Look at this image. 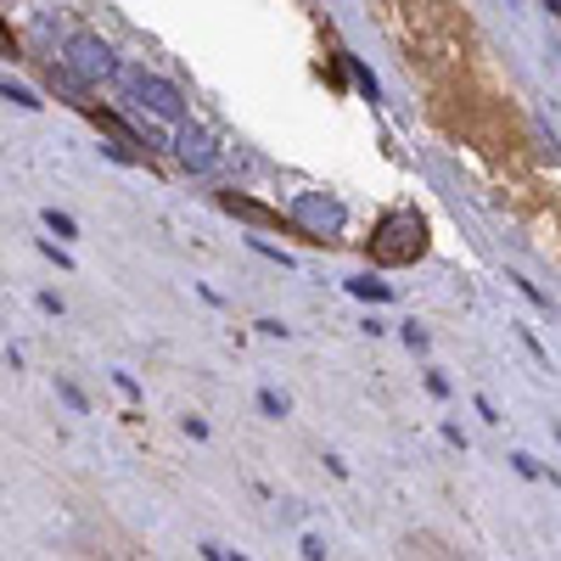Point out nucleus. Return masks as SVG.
Here are the masks:
<instances>
[{
  "mask_svg": "<svg viewBox=\"0 0 561 561\" xmlns=\"http://www.w3.org/2000/svg\"><path fill=\"white\" fill-rule=\"evenodd\" d=\"M219 203H225L230 214H242V219H253V225H281V214H276V208H264V203H253V196H242V191H225Z\"/></svg>",
  "mask_w": 561,
  "mask_h": 561,
  "instance_id": "obj_6",
  "label": "nucleus"
},
{
  "mask_svg": "<svg viewBox=\"0 0 561 561\" xmlns=\"http://www.w3.org/2000/svg\"><path fill=\"white\" fill-rule=\"evenodd\" d=\"M343 62H348V74H354V85H359V95H366V102L377 107V102H382V85H377V74H371V68H366V62H359V56H343Z\"/></svg>",
  "mask_w": 561,
  "mask_h": 561,
  "instance_id": "obj_9",
  "label": "nucleus"
},
{
  "mask_svg": "<svg viewBox=\"0 0 561 561\" xmlns=\"http://www.w3.org/2000/svg\"><path fill=\"white\" fill-rule=\"evenodd\" d=\"M62 68H68L79 85H102V79H118V56L102 35H68L62 46Z\"/></svg>",
  "mask_w": 561,
  "mask_h": 561,
  "instance_id": "obj_4",
  "label": "nucleus"
},
{
  "mask_svg": "<svg viewBox=\"0 0 561 561\" xmlns=\"http://www.w3.org/2000/svg\"><path fill=\"white\" fill-rule=\"evenodd\" d=\"M517 337H522V348H527V354H534V359H539V366L550 371V354H545V343H539L534 332H527V326H522V332H517Z\"/></svg>",
  "mask_w": 561,
  "mask_h": 561,
  "instance_id": "obj_17",
  "label": "nucleus"
},
{
  "mask_svg": "<svg viewBox=\"0 0 561 561\" xmlns=\"http://www.w3.org/2000/svg\"><path fill=\"white\" fill-rule=\"evenodd\" d=\"M0 95H7V102H17V107H28V113H35V107H46L35 90H28V85H12V79H0Z\"/></svg>",
  "mask_w": 561,
  "mask_h": 561,
  "instance_id": "obj_11",
  "label": "nucleus"
},
{
  "mask_svg": "<svg viewBox=\"0 0 561 561\" xmlns=\"http://www.w3.org/2000/svg\"><path fill=\"white\" fill-rule=\"evenodd\" d=\"M472 410H477L483 421H500V410H494V399H488V393H477V399H472Z\"/></svg>",
  "mask_w": 561,
  "mask_h": 561,
  "instance_id": "obj_21",
  "label": "nucleus"
},
{
  "mask_svg": "<svg viewBox=\"0 0 561 561\" xmlns=\"http://www.w3.org/2000/svg\"><path fill=\"white\" fill-rule=\"evenodd\" d=\"M0 51H12V35H7V28H0Z\"/></svg>",
  "mask_w": 561,
  "mask_h": 561,
  "instance_id": "obj_23",
  "label": "nucleus"
},
{
  "mask_svg": "<svg viewBox=\"0 0 561 561\" xmlns=\"http://www.w3.org/2000/svg\"><path fill=\"white\" fill-rule=\"evenodd\" d=\"M348 292H354V298H366V304H393V286L377 281V276H354Z\"/></svg>",
  "mask_w": 561,
  "mask_h": 561,
  "instance_id": "obj_8",
  "label": "nucleus"
},
{
  "mask_svg": "<svg viewBox=\"0 0 561 561\" xmlns=\"http://www.w3.org/2000/svg\"><path fill=\"white\" fill-rule=\"evenodd\" d=\"M556 438H561V426H556Z\"/></svg>",
  "mask_w": 561,
  "mask_h": 561,
  "instance_id": "obj_26",
  "label": "nucleus"
},
{
  "mask_svg": "<svg viewBox=\"0 0 561 561\" xmlns=\"http://www.w3.org/2000/svg\"><path fill=\"white\" fill-rule=\"evenodd\" d=\"M180 426H186V433H191V438H196V444H203V438H208V421H203V416H186V421H180Z\"/></svg>",
  "mask_w": 561,
  "mask_h": 561,
  "instance_id": "obj_20",
  "label": "nucleus"
},
{
  "mask_svg": "<svg viewBox=\"0 0 561 561\" xmlns=\"http://www.w3.org/2000/svg\"><path fill=\"white\" fill-rule=\"evenodd\" d=\"M506 281H511V286H517V292H522V298L534 304V309H550V298H545V292H539L534 281H522V276H506Z\"/></svg>",
  "mask_w": 561,
  "mask_h": 561,
  "instance_id": "obj_14",
  "label": "nucleus"
},
{
  "mask_svg": "<svg viewBox=\"0 0 561 561\" xmlns=\"http://www.w3.org/2000/svg\"><path fill=\"white\" fill-rule=\"evenodd\" d=\"M118 85H124V95H129L136 107H146V113H157V118H169L175 129L186 124V95H180V85L157 79V74H146V68H118Z\"/></svg>",
  "mask_w": 561,
  "mask_h": 561,
  "instance_id": "obj_3",
  "label": "nucleus"
},
{
  "mask_svg": "<svg viewBox=\"0 0 561 561\" xmlns=\"http://www.w3.org/2000/svg\"><path fill=\"white\" fill-rule=\"evenodd\" d=\"M175 157L186 163V175H214V169H219V141L208 136L203 124L186 118V124L175 129Z\"/></svg>",
  "mask_w": 561,
  "mask_h": 561,
  "instance_id": "obj_5",
  "label": "nucleus"
},
{
  "mask_svg": "<svg viewBox=\"0 0 561 561\" xmlns=\"http://www.w3.org/2000/svg\"><path fill=\"white\" fill-rule=\"evenodd\" d=\"M511 467H517L522 477H550V483H556V472H550V467H539V460H534V455H522V449L511 455Z\"/></svg>",
  "mask_w": 561,
  "mask_h": 561,
  "instance_id": "obj_13",
  "label": "nucleus"
},
{
  "mask_svg": "<svg viewBox=\"0 0 561 561\" xmlns=\"http://www.w3.org/2000/svg\"><path fill=\"white\" fill-rule=\"evenodd\" d=\"M298 550H304V561H326V539H320V534H304Z\"/></svg>",
  "mask_w": 561,
  "mask_h": 561,
  "instance_id": "obj_18",
  "label": "nucleus"
},
{
  "mask_svg": "<svg viewBox=\"0 0 561 561\" xmlns=\"http://www.w3.org/2000/svg\"><path fill=\"white\" fill-rule=\"evenodd\" d=\"M545 12H556V17H561V0H545Z\"/></svg>",
  "mask_w": 561,
  "mask_h": 561,
  "instance_id": "obj_24",
  "label": "nucleus"
},
{
  "mask_svg": "<svg viewBox=\"0 0 561 561\" xmlns=\"http://www.w3.org/2000/svg\"><path fill=\"white\" fill-rule=\"evenodd\" d=\"M56 393H62V399H68L74 410H90V399H85V393H79L74 382H56Z\"/></svg>",
  "mask_w": 561,
  "mask_h": 561,
  "instance_id": "obj_19",
  "label": "nucleus"
},
{
  "mask_svg": "<svg viewBox=\"0 0 561 561\" xmlns=\"http://www.w3.org/2000/svg\"><path fill=\"white\" fill-rule=\"evenodd\" d=\"M225 561H247V556H230V550H225Z\"/></svg>",
  "mask_w": 561,
  "mask_h": 561,
  "instance_id": "obj_25",
  "label": "nucleus"
},
{
  "mask_svg": "<svg viewBox=\"0 0 561 561\" xmlns=\"http://www.w3.org/2000/svg\"><path fill=\"white\" fill-rule=\"evenodd\" d=\"M253 405H258V416H270V421H286V410H292V405H286V393H276V387H258V393H253Z\"/></svg>",
  "mask_w": 561,
  "mask_h": 561,
  "instance_id": "obj_10",
  "label": "nucleus"
},
{
  "mask_svg": "<svg viewBox=\"0 0 561 561\" xmlns=\"http://www.w3.org/2000/svg\"><path fill=\"white\" fill-rule=\"evenodd\" d=\"M286 219L298 225L309 242H337L343 230H348V208L337 203L332 191H298V196L286 203Z\"/></svg>",
  "mask_w": 561,
  "mask_h": 561,
  "instance_id": "obj_2",
  "label": "nucleus"
},
{
  "mask_svg": "<svg viewBox=\"0 0 561 561\" xmlns=\"http://www.w3.org/2000/svg\"><path fill=\"white\" fill-rule=\"evenodd\" d=\"M46 230H56L62 242H74V237H79V225H74V214H62V208H46Z\"/></svg>",
  "mask_w": 561,
  "mask_h": 561,
  "instance_id": "obj_12",
  "label": "nucleus"
},
{
  "mask_svg": "<svg viewBox=\"0 0 561 561\" xmlns=\"http://www.w3.org/2000/svg\"><path fill=\"white\" fill-rule=\"evenodd\" d=\"M426 387H433L438 399H449V377H438V371H426Z\"/></svg>",
  "mask_w": 561,
  "mask_h": 561,
  "instance_id": "obj_22",
  "label": "nucleus"
},
{
  "mask_svg": "<svg viewBox=\"0 0 561 561\" xmlns=\"http://www.w3.org/2000/svg\"><path fill=\"white\" fill-rule=\"evenodd\" d=\"M426 253V219L416 208H393L371 230V258L377 264H416Z\"/></svg>",
  "mask_w": 561,
  "mask_h": 561,
  "instance_id": "obj_1",
  "label": "nucleus"
},
{
  "mask_svg": "<svg viewBox=\"0 0 561 561\" xmlns=\"http://www.w3.org/2000/svg\"><path fill=\"white\" fill-rule=\"evenodd\" d=\"M399 337H405V348H416V354H426V332H421V326H416V320H405V326H399Z\"/></svg>",
  "mask_w": 561,
  "mask_h": 561,
  "instance_id": "obj_16",
  "label": "nucleus"
},
{
  "mask_svg": "<svg viewBox=\"0 0 561 561\" xmlns=\"http://www.w3.org/2000/svg\"><path fill=\"white\" fill-rule=\"evenodd\" d=\"M51 90H56V95H68L74 107H90V102H85V95H90V85H79L68 68H62V62H51Z\"/></svg>",
  "mask_w": 561,
  "mask_h": 561,
  "instance_id": "obj_7",
  "label": "nucleus"
},
{
  "mask_svg": "<svg viewBox=\"0 0 561 561\" xmlns=\"http://www.w3.org/2000/svg\"><path fill=\"white\" fill-rule=\"evenodd\" d=\"M247 247H253V253H264V258H276V264H281V270H292V253H281V247H270V242H264V237H253Z\"/></svg>",
  "mask_w": 561,
  "mask_h": 561,
  "instance_id": "obj_15",
  "label": "nucleus"
}]
</instances>
